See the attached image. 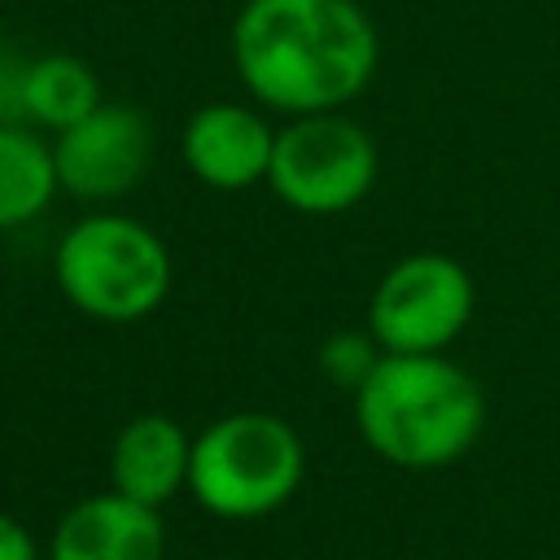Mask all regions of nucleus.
Masks as SVG:
<instances>
[{
    "label": "nucleus",
    "mask_w": 560,
    "mask_h": 560,
    "mask_svg": "<svg viewBox=\"0 0 560 560\" xmlns=\"http://www.w3.org/2000/svg\"><path fill=\"white\" fill-rule=\"evenodd\" d=\"M61 192L52 140L31 127L0 122V232L35 223Z\"/></svg>",
    "instance_id": "f8f14e48"
},
{
    "label": "nucleus",
    "mask_w": 560,
    "mask_h": 560,
    "mask_svg": "<svg viewBox=\"0 0 560 560\" xmlns=\"http://www.w3.org/2000/svg\"><path fill=\"white\" fill-rule=\"evenodd\" d=\"M477 311L472 271L438 249L398 258L368 298V332L385 354H442Z\"/></svg>",
    "instance_id": "423d86ee"
},
{
    "label": "nucleus",
    "mask_w": 560,
    "mask_h": 560,
    "mask_svg": "<svg viewBox=\"0 0 560 560\" xmlns=\"http://www.w3.org/2000/svg\"><path fill=\"white\" fill-rule=\"evenodd\" d=\"M0 560H39L31 529L9 512H0Z\"/></svg>",
    "instance_id": "4468645a"
},
{
    "label": "nucleus",
    "mask_w": 560,
    "mask_h": 560,
    "mask_svg": "<svg viewBox=\"0 0 560 560\" xmlns=\"http://www.w3.org/2000/svg\"><path fill=\"white\" fill-rule=\"evenodd\" d=\"M188 464H192V438L184 433V424L162 411H144L114 433L109 490L144 508H162L171 494L188 486Z\"/></svg>",
    "instance_id": "9d476101"
},
{
    "label": "nucleus",
    "mask_w": 560,
    "mask_h": 560,
    "mask_svg": "<svg viewBox=\"0 0 560 560\" xmlns=\"http://www.w3.org/2000/svg\"><path fill=\"white\" fill-rule=\"evenodd\" d=\"M376 359H381V346L372 341L368 328H363V332H337V337H328V341L319 346V368H324L332 381L350 385V389L372 372Z\"/></svg>",
    "instance_id": "ddd939ff"
},
{
    "label": "nucleus",
    "mask_w": 560,
    "mask_h": 560,
    "mask_svg": "<svg viewBox=\"0 0 560 560\" xmlns=\"http://www.w3.org/2000/svg\"><path fill=\"white\" fill-rule=\"evenodd\" d=\"M376 184V140L341 109L298 114L276 131L267 188L306 219L354 210Z\"/></svg>",
    "instance_id": "39448f33"
},
{
    "label": "nucleus",
    "mask_w": 560,
    "mask_h": 560,
    "mask_svg": "<svg viewBox=\"0 0 560 560\" xmlns=\"http://www.w3.org/2000/svg\"><path fill=\"white\" fill-rule=\"evenodd\" d=\"M306 472V446L284 416L232 411L192 438L188 490L223 521H258L284 508Z\"/></svg>",
    "instance_id": "20e7f679"
},
{
    "label": "nucleus",
    "mask_w": 560,
    "mask_h": 560,
    "mask_svg": "<svg viewBox=\"0 0 560 560\" xmlns=\"http://www.w3.org/2000/svg\"><path fill=\"white\" fill-rule=\"evenodd\" d=\"M153 158V127L136 105L101 101L88 118L52 136V166L61 192L105 206L127 197Z\"/></svg>",
    "instance_id": "0eeeda50"
},
{
    "label": "nucleus",
    "mask_w": 560,
    "mask_h": 560,
    "mask_svg": "<svg viewBox=\"0 0 560 560\" xmlns=\"http://www.w3.org/2000/svg\"><path fill=\"white\" fill-rule=\"evenodd\" d=\"M359 438L398 468L455 464L486 424L481 385L446 354H385L354 385Z\"/></svg>",
    "instance_id": "f03ea898"
},
{
    "label": "nucleus",
    "mask_w": 560,
    "mask_h": 560,
    "mask_svg": "<svg viewBox=\"0 0 560 560\" xmlns=\"http://www.w3.org/2000/svg\"><path fill=\"white\" fill-rule=\"evenodd\" d=\"M166 529L158 508L118 490L79 499L52 529V560H162Z\"/></svg>",
    "instance_id": "1a4fd4ad"
},
{
    "label": "nucleus",
    "mask_w": 560,
    "mask_h": 560,
    "mask_svg": "<svg viewBox=\"0 0 560 560\" xmlns=\"http://www.w3.org/2000/svg\"><path fill=\"white\" fill-rule=\"evenodd\" d=\"M18 109L44 127V131H66L74 127L79 118H88L105 96H101V79L96 70L74 57V52H44V57H31L22 70H18Z\"/></svg>",
    "instance_id": "9b49d317"
},
{
    "label": "nucleus",
    "mask_w": 560,
    "mask_h": 560,
    "mask_svg": "<svg viewBox=\"0 0 560 560\" xmlns=\"http://www.w3.org/2000/svg\"><path fill=\"white\" fill-rule=\"evenodd\" d=\"M52 280L79 315L96 324H140L162 311L175 262L149 223L118 210H92L61 232Z\"/></svg>",
    "instance_id": "7ed1b4c3"
},
{
    "label": "nucleus",
    "mask_w": 560,
    "mask_h": 560,
    "mask_svg": "<svg viewBox=\"0 0 560 560\" xmlns=\"http://www.w3.org/2000/svg\"><path fill=\"white\" fill-rule=\"evenodd\" d=\"M271 144L276 127L262 118V109L236 101H206L184 122L179 158L197 184L214 192H245L254 184H267Z\"/></svg>",
    "instance_id": "6e6552de"
},
{
    "label": "nucleus",
    "mask_w": 560,
    "mask_h": 560,
    "mask_svg": "<svg viewBox=\"0 0 560 560\" xmlns=\"http://www.w3.org/2000/svg\"><path fill=\"white\" fill-rule=\"evenodd\" d=\"M232 61L258 105L298 118L350 105L376 74L381 35L354 0H245Z\"/></svg>",
    "instance_id": "f257e3e1"
}]
</instances>
